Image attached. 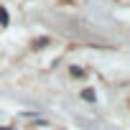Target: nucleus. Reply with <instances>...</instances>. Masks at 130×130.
I'll use <instances>...</instances> for the list:
<instances>
[{"label":"nucleus","instance_id":"1","mask_svg":"<svg viewBox=\"0 0 130 130\" xmlns=\"http://www.w3.org/2000/svg\"><path fill=\"white\" fill-rule=\"evenodd\" d=\"M82 97H84L87 102H94V100H97V94H94L92 89H82Z\"/></svg>","mask_w":130,"mask_h":130},{"label":"nucleus","instance_id":"2","mask_svg":"<svg viewBox=\"0 0 130 130\" xmlns=\"http://www.w3.org/2000/svg\"><path fill=\"white\" fill-rule=\"evenodd\" d=\"M8 21H10V18H8V10H5V8H0V23L8 26Z\"/></svg>","mask_w":130,"mask_h":130},{"label":"nucleus","instance_id":"3","mask_svg":"<svg viewBox=\"0 0 130 130\" xmlns=\"http://www.w3.org/2000/svg\"><path fill=\"white\" fill-rule=\"evenodd\" d=\"M72 74H74V77H82V74H84V72H82V69H79V67H72Z\"/></svg>","mask_w":130,"mask_h":130},{"label":"nucleus","instance_id":"4","mask_svg":"<svg viewBox=\"0 0 130 130\" xmlns=\"http://www.w3.org/2000/svg\"><path fill=\"white\" fill-rule=\"evenodd\" d=\"M0 130H13V127H0Z\"/></svg>","mask_w":130,"mask_h":130}]
</instances>
